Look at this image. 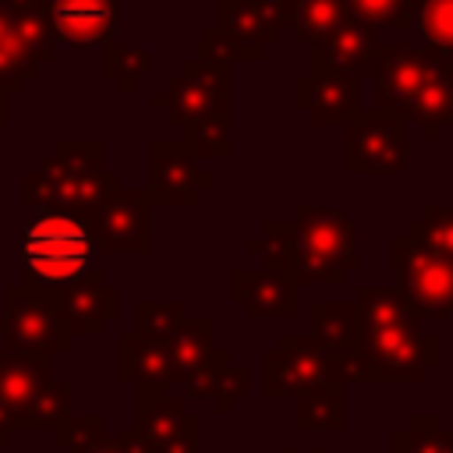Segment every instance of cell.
<instances>
[{
	"mask_svg": "<svg viewBox=\"0 0 453 453\" xmlns=\"http://www.w3.org/2000/svg\"><path fill=\"white\" fill-rule=\"evenodd\" d=\"M18 265L21 283H32L46 294L88 276L96 269L88 219L60 205L32 209L18 230Z\"/></svg>",
	"mask_w": 453,
	"mask_h": 453,
	"instance_id": "cell-1",
	"label": "cell"
},
{
	"mask_svg": "<svg viewBox=\"0 0 453 453\" xmlns=\"http://www.w3.org/2000/svg\"><path fill=\"white\" fill-rule=\"evenodd\" d=\"M117 184L120 173L103 163L99 138H60L53 142L50 156L21 173V205H60L88 216Z\"/></svg>",
	"mask_w": 453,
	"mask_h": 453,
	"instance_id": "cell-2",
	"label": "cell"
},
{
	"mask_svg": "<svg viewBox=\"0 0 453 453\" xmlns=\"http://www.w3.org/2000/svg\"><path fill=\"white\" fill-rule=\"evenodd\" d=\"M294 223V287H343L350 273L361 269L357 251V223L347 209L336 205H308L301 202L290 216Z\"/></svg>",
	"mask_w": 453,
	"mask_h": 453,
	"instance_id": "cell-3",
	"label": "cell"
},
{
	"mask_svg": "<svg viewBox=\"0 0 453 453\" xmlns=\"http://www.w3.org/2000/svg\"><path fill=\"white\" fill-rule=\"evenodd\" d=\"M442 365V336L425 329H361V354L350 382L421 386Z\"/></svg>",
	"mask_w": 453,
	"mask_h": 453,
	"instance_id": "cell-4",
	"label": "cell"
},
{
	"mask_svg": "<svg viewBox=\"0 0 453 453\" xmlns=\"http://www.w3.org/2000/svg\"><path fill=\"white\" fill-rule=\"evenodd\" d=\"M411 124L400 113L361 106L343 124V170L368 177H396L407 170Z\"/></svg>",
	"mask_w": 453,
	"mask_h": 453,
	"instance_id": "cell-5",
	"label": "cell"
},
{
	"mask_svg": "<svg viewBox=\"0 0 453 453\" xmlns=\"http://www.w3.org/2000/svg\"><path fill=\"white\" fill-rule=\"evenodd\" d=\"M333 382H343V379L336 375L329 350L311 333H283L276 347L262 354V396L265 400H283V396L297 400Z\"/></svg>",
	"mask_w": 453,
	"mask_h": 453,
	"instance_id": "cell-6",
	"label": "cell"
},
{
	"mask_svg": "<svg viewBox=\"0 0 453 453\" xmlns=\"http://www.w3.org/2000/svg\"><path fill=\"white\" fill-rule=\"evenodd\" d=\"M0 336H4L7 350H21V354L57 357L71 347V333L64 329L50 294L32 287V283H21V280L4 287Z\"/></svg>",
	"mask_w": 453,
	"mask_h": 453,
	"instance_id": "cell-7",
	"label": "cell"
},
{
	"mask_svg": "<svg viewBox=\"0 0 453 453\" xmlns=\"http://www.w3.org/2000/svg\"><path fill=\"white\" fill-rule=\"evenodd\" d=\"M396 287L421 319H453V262L421 248L407 234L389 241Z\"/></svg>",
	"mask_w": 453,
	"mask_h": 453,
	"instance_id": "cell-8",
	"label": "cell"
},
{
	"mask_svg": "<svg viewBox=\"0 0 453 453\" xmlns=\"http://www.w3.org/2000/svg\"><path fill=\"white\" fill-rule=\"evenodd\" d=\"M163 113L170 127H191L209 117L230 113V64H209L202 57L184 60L177 74L166 78L163 92Z\"/></svg>",
	"mask_w": 453,
	"mask_h": 453,
	"instance_id": "cell-9",
	"label": "cell"
},
{
	"mask_svg": "<svg viewBox=\"0 0 453 453\" xmlns=\"http://www.w3.org/2000/svg\"><path fill=\"white\" fill-rule=\"evenodd\" d=\"M99 255H149L152 251V198L145 188L117 184L88 216Z\"/></svg>",
	"mask_w": 453,
	"mask_h": 453,
	"instance_id": "cell-10",
	"label": "cell"
},
{
	"mask_svg": "<svg viewBox=\"0 0 453 453\" xmlns=\"http://www.w3.org/2000/svg\"><path fill=\"white\" fill-rule=\"evenodd\" d=\"M149 198L152 205L195 209L205 191H216V173L202 166L184 138H156L149 145Z\"/></svg>",
	"mask_w": 453,
	"mask_h": 453,
	"instance_id": "cell-11",
	"label": "cell"
},
{
	"mask_svg": "<svg viewBox=\"0 0 453 453\" xmlns=\"http://www.w3.org/2000/svg\"><path fill=\"white\" fill-rule=\"evenodd\" d=\"M212 35L219 39L230 64H255L269 46L283 39V25L265 0H216Z\"/></svg>",
	"mask_w": 453,
	"mask_h": 453,
	"instance_id": "cell-12",
	"label": "cell"
},
{
	"mask_svg": "<svg viewBox=\"0 0 453 453\" xmlns=\"http://www.w3.org/2000/svg\"><path fill=\"white\" fill-rule=\"evenodd\" d=\"M428 67H432V46H425V42H418V46L379 42L375 60H372V74H368L375 81L372 110H386V113L407 117V106L418 96Z\"/></svg>",
	"mask_w": 453,
	"mask_h": 453,
	"instance_id": "cell-13",
	"label": "cell"
},
{
	"mask_svg": "<svg viewBox=\"0 0 453 453\" xmlns=\"http://www.w3.org/2000/svg\"><path fill=\"white\" fill-rule=\"evenodd\" d=\"M50 301L64 322V329L74 336H103L106 322L120 315V287H113L103 269H92L88 276L50 290Z\"/></svg>",
	"mask_w": 453,
	"mask_h": 453,
	"instance_id": "cell-14",
	"label": "cell"
},
{
	"mask_svg": "<svg viewBox=\"0 0 453 453\" xmlns=\"http://www.w3.org/2000/svg\"><path fill=\"white\" fill-rule=\"evenodd\" d=\"M117 382L134 389V400L166 396L173 386V365L166 340L142 336L134 329H124L117 336Z\"/></svg>",
	"mask_w": 453,
	"mask_h": 453,
	"instance_id": "cell-15",
	"label": "cell"
},
{
	"mask_svg": "<svg viewBox=\"0 0 453 453\" xmlns=\"http://www.w3.org/2000/svg\"><path fill=\"white\" fill-rule=\"evenodd\" d=\"M294 106L304 110L315 127H343L361 110V78L308 71L294 81Z\"/></svg>",
	"mask_w": 453,
	"mask_h": 453,
	"instance_id": "cell-16",
	"label": "cell"
},
{
	"mask_svg": "<svg viewBox=\"0 0 453 453\" xmlns=\"http://www.w3.org/2000/svg\"><path fill=\"white\" fill-rule=\"evenodd\" d=\"M57 46H106L120 28V0H50Z\"/></svg>",
	"mask_w": 453,
	"mask_h": 453,
	"instance_id": "cell-17",
	"label": "cell"
},
{
	"mask_svg": "<svg viewBox=\"0 0 453 453\" xmlns=\"http://www.w3.org/2000/svg\"><path fill=\"white\" fill-rule=\"evenodd\" d=\"M230 301L241 304L248 319H294L297 315V287L283 273L234 269Z\"/></svg>",
	"mask_w": 453,
	"mask_h": 453,
	"instance_id": "cell-18",
	"label": "cell"
},
{
	"mask_svg": "<svg viewBox=\"0 0 453 453\" xmlns=\"http://www.w3.org/2000/svg\"><path fill=\"white\" fill-rule=\"evenodd\" d=\"M407 124H414L425 142H439L453 124V53L432 50V67L407 106Z\"/></svg>",
	"mask_w": 453,
	"mask_h": 453,
	"instance_id": "cell-19",
	"label": "cell"
},
{
	"mask_svg": "<svg viewBox=\"0 0 453 453\" xmlns=\"http://www.w3.org/2000/svg\"><path fill=\"white\" fill-rule=\"evenodd\" d=\"M333 357L336 375L343 386L350 382V372L361 354V322L350 301H315L311 304V329H308Z\"/></svg>",
	"mask_w": 453,
	"mask_h": 453,
	"instance_id": "cell-20",
	"label": "cell"
},
{
	"mask_svg": "<svg viewBox=\"0 0 453 453\" xmlns=\"http://www.w3.org/2000/svg\"><path fill=\"white\" fill-rule=\"evenodd\" d=\"M379 50V32L357 18H347L326 42L311 46V71H336L350 78H368Z\"/></svg>",
	"mask_w": 453,
	"mask_h": 453,
	"instance_id": "cell-21",
	"label": "cell"
},
{
	"mask_svg": "<svg viewBox=\"0 0 453 453\" xmlns=\"http://www.w3.org/2000/svg\"><path fill=\"white\" fill-rule=\"evenodd\" d=\"M184 396L198 403H212V411L226 418L248 396V368L230 350H216L212 361L184 382Z\"/></svg>",
	"mask_w": 453,
	"mask_h": 453,
	"instance_id": "cell-22",
	"label": "cell"
},
{
	"mask_svg": "<svg viewBox=\"0 0 453 453\" xmlns=\"http://www.w3.org/2000/svg\"><path fill=\"white\" fill-rule=\"evenodd\" d=\"M350 304L361 329H421L425 322L396 283H365Z\"/></svg>",
	"mask_w": 453,
	"mask_h": 453,
	"instance_id": "cell-23",
	"label": "cell"
},
{
	"mask_svg": "<svg viewBox=\"0 0 453 453\" xmlns=\"http://www.w3.org/2000/svg\"><path fill=\"white\" fill-rule=\"evenodd\" d=\"M170 347V365H173V382H188L195 372H202L216 347V319L209 315H184L180 326L173 329V336L166 340Z\"/></svg>",
	"mask_w": 453,
	"mask_h": 453,
	"instance_id": "cell-24",
	"label": "cell"
},
{
	"mask_svg": "<svg viewBox=\"0 0 453 453\" xmlns=\"http://www.w3.org/2000/svg\"><path fill=\"white\" fill-rule=\"evenodd\" d=\"M53 379H57V372H53L50 354H21V350L0 347V393L18 411H25V403Z\"/></svg>",
	"mask_w": 453,
	"mask_h": 453,
	"instance_id": "cell-25",
	"label": "cell"
},
{
	"mask_svg": "<svg viewBox=\"0 0 453 453\" xmlns=\"http://www.w3.org/2000/svg\"><path fill=\"white\" fill-rule=\"evenodd\" d=\"M283 25V35H297L301 42H326L350 14H347V0H297L294 7L276 14Z\"/></svg>",
	"mask_w": 453,
	"mask_h": 453,
	"instance_id": "cell-26",
	"label": "cell"
},
{
	"mask_svg": "<svg viewBox=\"0 0 453 453\" xmlns=\"http://www.w3.org/2000/svg\"><path fill=\"white\" fill-rule=\"evenodd\" d=\"M297 432H343L347 428V386L333 382L294 400Z\"/></svg>",
	"mask_w": 453,
	"mask_h": 453,
	"instance_id": "cell-27",
	"label": "cell"
},
{
	"mask_svg": "<svg viewBox=\"0 0 453 453\" xmlns=\"http://www.w3.org/2000/svg\"><path fill=\"white\" fill-rule=\"evenodd\" d=\"M389 453H453V428L439 414H411L389 435Z\"/></svg>",
	"mask_w": 453,
	"mask_h": 453,
	"instance_id": "cell-28",
	"label": "cell"
},
{
	"mask_svg": "<svg viewBox=\"0 0 453 453\" xmlns=\"http://www.w3.org/2000/svg\"><path fill=\"white\" fill-rule=\"evenodd\" d=\"M99 67L103 78H110L120 96H131L138 81L152 71V53L138 42H106L99 53Z\"/></svg>",
	"mask_w": 453,
	"mask_h": 453,
	"instance_id": "cell-29",
	"label": "cell"
},
{
	"mask_svg": "<svg viewBox=\"0 0 453 453\" xmlns=\"http://www.w3.org/2000/svg\"><path fill=\"white\" fill-rule=\"evenodd\" d=\"M244 251L251 258H258V269L287 276L294 265V223L290 219H265L262 230L248 237Z\"/></svg>",
	"mask_w": 453,
	"mask_h": 453,
	"instance_id": "cell-30",
	"label": "cell"
},
{
	"mask_svg": "<svg viewBox=\"0 0 453 453\" xmlns=\"http://www.w3.org/2000/svg\"><path fill=\"white\" fill-rule=\"evenodd\" d=\"M71 414V393L64 382H46L21 411V421H18V432H53L64 425V418Z\"/></svg>",
	"mask_w": 453,
	"mask_h": 453,
	"instance_id": "cell-31",
	"label": "cell"
},
{
	"mask_svg": "<svg viewBox=\"0 0 453 453\" xmlns=\"http://www.w3.org/2000/svg\"><path fill=\"white\" fill-rule=\"evenodd\" d=\"M407 237L453 262V205H439V202L421 205V212L407 219Z\"/></svg>",
	"mask_w": 453,
	"mask_h": 453,
	"instance_id": "cell-32",
	"label": "cell"
},
{
	"mask_svg": "<svg viewBox=\"0 0 453 453\" xmlns=\"http://www.w3.org/2000/svg\"><path fill=\"white\" fill-rule=\"evenodd\" d=\"M14 32L21 35V42L28 46V53L42 64H50L57 57V35H53V25H50V4H32L25 11H14L7 14Z\"/></svg>",
	"mask_w": 453,
	"mask_h": 453,
	"instance_id": "cell-33",
	"label": "cell"
},
{
	"mask_svg": "<svg viewBox=\"0 0 453 453\" xmlns=\"http://www.w3.org/2000/svg\"><path fill=\"white\" fill-rule=\"evenodd\" d=\"M35 74H39V60L28 53V46L14 32V25H7V32L0 35V88L7 96H18L25 88V81Z\"/></svg>",
	"mask_w": 453,
	"mask_h": 453,
	"instance_id": "cell-34",
	"label": "cell"
},
{
	"mask_svg": "<svg viewBox=\"0 0 453 453\" xmlns=\"http://www.w3.org/2000/svg\"><path fill=\"white\" fill-rule=\"evenodd\" d=\"M421 11V0H347V14L379 28H411Z\"/></svg>",
	"mask_w": 453,
	"mask_h": 453,
	"instance_id": "cell-35",
	"label": "cell"
},
{
	"mask_svg": "<svg viewBox=\"0 0 453 453\" xmlns=\"http://www.w3.org/2000/svg\"><path fill=\"white\" fill-rule=\"evenodd\" d=\"M184 142L191 145V152L198 159H226L230 149H234L230 113L226 117H209V120H198V124L184 127Z\"/></svg>",
	"mask_w": 453,
	"mask_h": 453,
	"instance_id": "cell-36",
	"label": "cell"
},
{
	"mask_svg": "<svg viewBox=\"0 0 453 453\" xmlns=\"http://www.w3.org/2000/svg\"><path fill=\"white\" fill-rule=\"evenodd\" d=\"M184 315L188 311H184L180 301H138L131 329L142 333V336H152V340H170Z\"/></svg>",
	"mask_w": 453,
	"mask_h": 453,
	"instance_id": "cell-37",
	"label": "cell"
},
{
	"mask_svg": "<svg viewBox=\"0 0 453 453\" xmlns=\"http://www.w3.org/2000/svg\"><path fill=\"white\" fill-rule=\"evenodd\" d=\"M425 46L439 53H453V0H421V11L414 18Z\"/></svg>",
	"mask_w": 453,
	"mask_h": 453,
	"instance_id": "cell-38",
	"label": "cell"
},
{
	"mask_svg": "<svg viewBox=\"0 0 453 453\" xmlns=\"http://www.w3.org/2000/svg\"><path fill=\"white\" fill-rule=\"evenodd\" d=\"M103 435V414H67L60 428H53V446L64 453H78L85 449L92 439Z\"/></svg>",
	"mask_w": 453,
	"mask_h": 453,
	"instance_id": "cell-39",
	"label": "cell"
},
{
	"mask_svg": "<svg viewBox=\"0 0 453 453\" xmlns=\"http://www.w3.org/2000/svg\"><path fill=\"white\" fill-rule=\"evenodd\" d=\"M149 453H202V418L188 414L166 439L152 442Z\"/></svg>",
	"mask_w": 453,
	"mask_h": 453,
	"instance_id": "cell-40",
	"label": "cell"
},
{
	"mask_svg": "<svg viewBox=\"0 0 453 453\" xmlns=\"http://www.w3.org/2000/svg\"><path fill=\"white\" fill-rule=\"evenodd\" d=\"M78 453H149V446L142 442V435L134 432V428H124V432H117V435H99V439H92L85 449H78Z\"/></svg>",
	"mask_w": 453,
	"mask_h": 453,
	"instance_id": "cell-41",
	"label": "cell"
},
{
	"mask_svg": "<svg viewBox=\"0 0 453 453\" xmlns=\"http://www.w3.org/2000/svg\"><path fill=\"white\" fill-rule=\"evenodd\" d=\"M18 421H21V411H18V407L0 393V446L7 442V435H11V432H18Z\"/></svg>",
	"mask_w": 453,
	"mask_h": 453,
	"instance_id": "cell-42",
	"label": "cell"
},
{
	"mask_svg": "<svg viewBox=\"0 0 453 453\" xmlns=\"http://www.w3.org/2000/svg\"><path fill=\"white\" fill-rule=\"evenodd\" d=\"M280 453H329L326 446H304V449H297V446H283Z\"/></svg>",
	"mask_w": 453,
	"mask_h": 453,
	"instance_id": "cell-43",
	"label": "cell"
},
{
	"mask_svg": "<svg viewBox=\"0 0 453 453\" xmlns=\"http://www.w3.org/2000/svg\"><path fill=\"white\" fill-rule=\"evenodd\" d=\"M265 4H269V7H273V11L280 14V11H287V7H294L297 0H265Z\"/></svg>",
	"mask_w": 453,
	"mask_h": 453,
	"instance_id": "cell-44",
	"label": "cell"
},
{
	"mask_svg": "<svg viewBox=\"0 0 453 453\" xmlns=\"http://www.w3.org/2000/svg\"><path fill=\"white\" fill-rule=\"evenodd\" d=\"M7 99H11V96H7V92H4V88H0V124H4V120H7Z\"/></svg>",
	"mask_w": 453,
	"mask_h": 453,
	"instance_id": "cell-45",
	"label": "cell"
},
{
	"mask_svg": "<svg viewBox=\"0 0 453 453\" xmlns=\"http://www.w3.org/2000/svg\"><path fill=\"white\" fill-rule=\"evenodd\" d=\"M46 4H50V0H46Z\"/></svg>",
	"mask_w": 453,
	"mask_h": 453,
	"instance_id": "cell-46",
	"label": "cell"
},
{
	"mask_svg": "<svg viewBox=\"0 0 453 453\" xmlns=\"http://www.w3.org/2000/svg\"><path fill=\"white\" fill-rule=\"evenodd\" d=\"M449 127H453V124H449Z\"/></svg>",
	"mask_w": 453,
	"mask_h": 453,
	"instance_id": "cell-47",
	"label": "cell"
}]
</instances>
